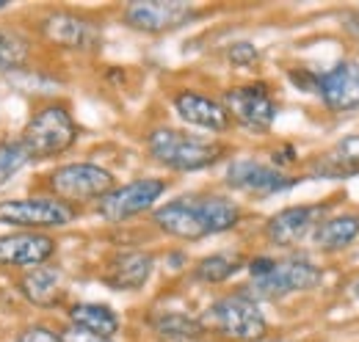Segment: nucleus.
I'll return each instance as SVG.
<instances>
[{
  "label": "nucleus",
  "instance_id": "1",
  "mask_svg": "<svg viewBox=\"0 0 359 342\" xmlns=\"http://www.w3.org/2000/svg\"><path fill=\"white\" fill-rule=\"evenodd\" d=\"M243 218V207L222 193H185L152 210V224L175 240H205L232 232Z\"/></svg>",
  "mask_w": 359,
  "mask_h": 342
},
{
  "label": "nucleus",
  "instance_id": "2",
  "mask_svg": "<svg viewBox=\"0 0 359 342\" xmlns=\"http://www.w3.org/2000/svg\"><path fill=\"white\" fill-rule=\"evenodd\" d=\"M17 138L22 149L28 152L31 163H45V160H55L67 155L78 144L81 128L72 116L69 102L50 97V100H39L31 108Z\"/></svg>",
  "mask_w": 359,
  "mask_h": 342
},
{
  "label": "nucleus",
  "instance_id": "3",
  "mask_svg": "<svg viewBox=\"0 0 359 342\" xmlns=\"http://www.w3.org/2000/svg\"><path fill=\"white\" fill-rule=\"evenodd\" d=\"M226 152H229V146L219 138H205V135L169 128V125H161V128L147 132L149 160L163 166L166 171H177V174L210 169L219 160H224Z\"/></svg>",
  "mask_w": 359,
  "mask_h": 342
},
{
  "label": "nucleus",
  "instance_id": "4",
  "mask_svg": "<svg viewBox=\"0 0 359 342\" xmlns=\"http://www.w3.org/2000/svg\"><path fill=\"white\" fill-rule=\"evenodd\" d=\"M202 329L210 334V340L222 342H257L266 340L269 320L260 306L243 287L219 296L208 309L199 315Z\"/></svg>",
  "mask_w": 359,
  "mask_h": 342
},
{
  "label": "nucleus",
  "instance_id": "5",
  "mask_svg": "<svg viewBox=\"0 0 359 342\" xmlns=\"http://www.w3.org/2000/svg\"><path fill=\"white\" fill-rule=\"evenodd\" d=\"M31 36L42 47H53L58 53H75L89 55L97 53L102 44V25L75 8H45L36 11L31 25H25Z\"/></svg>",
  "mask_w": 359,
  "mask_h": 342
},
{
  "label": "nucleus",
  "instance_id": "6",
  "mask_svg": "<svg viewBox=\"0 0 359 342\" xmlns=\"http://www.w3.org/2000/svg\"><path fill=\"white\" fill-rule=\"evenodd\" d=\"M114 185H116V177L105 166L91 160H72V163L53 166L47 174H42L36 182V191L81 210L86 205H97Z\"/></svg>",
  "mask_w": 359,
  "mask_h": 342
},
{
  "label": "nucleus",
  "instance_id": "7",
  "mask_svg": "<svg viewBox=\"0 0 359 342\" xmlns=\"http://www.w3.org/2000/svg\"><path fill=\"white\" fill-rule=\"evenodd\" d=\"M320 282H323V271L310 256L285 254L273 256L269 271L257 279H249L243 290L255 301H282L296 293H310Z\"/></svg>",
  "mask_w": 359,
  "mask_h": 342
},
{
  "label": "nucleus",
  "instance_id": "8",
  "mask_svg": "<svg viewBox=\"0 0 359 342\" xmlns=\"http://www.w3.org/2000/svg\"><path fill=\"white\" fill-rule=\"evenodd\" d=\"M81 218V210L45 196H14L0 202V224L11 226L14 232H53V229H67Z\"/></svg>",
  "mask_w": 359,
  "mask_h": 342
},
{
  "label": "nucleus",
  "instance_id": "9",
  "mask_svg": "<svg viewBox=\"0 0 359 342\" xmlns=\"http://www.w3.org/2000/svg\"><path fill=\"white\" fill-rule=\"evenodd\" d=\"M222 105H224L226 116L232 125L249 132H269L279 116V102L273 97L269 83L263 81H252V83H238L224 88L222 94Z\"/></svg>",
  "mask_w": 359,
  "mask_h": 342
},
{
  "label": "nucleus",
  "instance_id": "10",
  "mask_svg": "<svg viewBox=\"0 0 359 342\" xmlns=\"http://www.w3.org/2000/svg\"><path fill=\"white\" fill-rule=\"evenodd\" d=\"M169 191V179L161 177H138L125 185H114L97 205L94 213L100 215L105 224H125L130 218L155 210L161 196Z\"/></svg>",
  "mask_w": 359,
  "mask_h": 342
},
{
  "label": "nucleus",
  "instance_id": "11",
  "mask_svg": "<svg viewBox=\"0 0 359 342\" xmlns=\"http://www.w3.org/2000/svg\"><path fill=\"white\" fill-rule=\"evenodd\" d=\"M299 182H302L299 177L276 169L266 160H257V158H235V160L226 163L224 169V185L229 191H238V193H246V196H257V199L287 193Z\"/></svg>",
  "mask_w": 359,
  "mask_h": 342
},
{
  "label": "nucleus",
  "instance_id": "12",
  "mask_svg": "<svg viewBox=\"0 0 359 342\" xmlns=\"http://www.w3.org/2000/svg\"><path fill=\"white\" fill-rule=\"evenodd\" d=\"M199 17V8L185 0H133L122 8V22L147 36L177 31Z\"/></svg>",
  "mask_w": 359,
  "mask_h": 342
},
{
  "label": "nucleus",
  "instance_id": "13",
  "mask_svg": "<svg viewBox=\"0 0 359 342\" xmlns=\"http://www.w3.org/2000/svg\"><path fill=\"white\" fill-rule=\"evenodd\" d=\"M332 205L329 202H310V205H290L282 207L266 221V238L276 249H296L307 238H313L318 224L329 218Z\"/></svg>",
  "mask_w": 359,
  "mask_h": 342
},
{
  "label": "nucleus",
  "instance_id": "14",
  "mask_svg": "<svg viewBox=\"0 0 359 342\" xmlns=\"http://www.w3.org/2000/svg\"><path fill=\"white\" fill-rule=\"evenodd\" d=\"M155 273V256L144 249H116L105 256L100 282L114 293H138Z\"/></svg>",
  "mask_w": 359,
  "mask_h": 342
},
{
  "label": "nucleus",
  "instance_id": "15",
  "mask_svg": "<svg viewBox=\"0 0 359 342\" xmlns=\"http://www.w3.org/2000/svg\"><path fill=\"white\" fill-rule=\"evenodd\" d=\"M58 254V240L50 232H3L0 235V268L6 271H31L53 262Z\"/></svg>",
  "mask_w": 359,
  "mask_h": 342
},
{
  "label": "nucleus",
  "instance_id": "16",
  "mask_svg": "<svg viewBox=\"0 0 359 342\" xmlns=\"http://www.w3.org/2000/svg\"><path fill=\"white\" fill-rule=\"evenodd\" d=\"M315 94L332 114H351L359 111V64L357 61H337L332 69L318 72Z\"/></svg>",
  "mask_w": 359,
  "mask_h": 342
},
{
  "label": "nucleus",
  "instance_id": "17",
  "mask_svg": "<svg viewBox=\"0 0 359 342\" xmlns=\"http://www.w3.org/2000/svg\"><path fill=\"white\" fill-rule=\"evenodd\" d=\"M172 108H175V114L185 125L205 130V132L222 135V132L232 128L222 100H216V97H210L205 91H196V88H180V91H175Z\"/></svg>",
  "mask_w": 359,
  "mask_h": 342
},
{
  "label": "nucleus",
  "instance_id": "18",
  "mask_svg": "<svg viewBox=\"0 0 359 342\" xmlns=\"http://www.w3.org/2000/svg\"><path fill=\"white\" fill-rule=\"evenodd\" d=\"M14 290L28 301L31 306L53 309L64 301V268L61 265H39L14 276Z\"/></svg>",
  "mask_w": 359,
  "mask_h": 342
},
{
  "label": "nucleus",
  "instance_id": "19",
  "mask_svg": "<svg viewBox=\"0 0 359 342\" xmlns=\"http://www.w3.org/2000/svg\"><path fill=\"white\" fill-rule=\"evenodd\" d=\"M36 50L39 44L25 25L0 22V75L31 69L36 61Z\"/></svg>",
  "mask_w": 359,
  "mask_h": 342
},
{
  "label": "nucleus",
  "instance_id": "20",
  "mask_svg": "<svg viewBox=\"0 0 359 342\" xmlns=\"http://www.w3.org/2000/svg\"><path fill=\"white\" fill-rule=\"evenodd\" d=\"M67 323L78 331H86L94 337H105V340H116V334L122 331V317L114 306L108 303H97V301H78L67 306Z\"/></svg>",
  "mask_w": 359,
  "mask_h": 342
},
{
  "label": "nucleus",
  "instance_id": "21",
  "mask_svg": "<svg viewBox=\"0 0 359 342\" xmlns=\"http://www.w3.org/2000/svg\"><path fill=\"white\" fill-rule=\"evenodd\" d=\"M357 238H359V213H337L323 218L310 240H313V246L318 252L337 254V252H346L348 246H354Z\"/></svg>",
  "mask_w": 359,
  "mask_h": 342
},
{
  "label": "nucleus",
  "instance_id": "22",
  "mask_svg": "<svg viewBox=\"0 0 359 342\" xmlns=\"http://www.w3.org/2000/svg\"><path fill=\"white\" fill-rule=\"evenodd\" d=\"M149 326L158 342H213L202 329L199 317H191L185 312H158L149 317Z\"/></svg>",
  "mask_w": 359,
  "mask_h": 342
},
{
  "label": "nucleus",
  "instance_id": "23",
  "mask_svg": "<svg viewBox=\"0 0 359 342\" xmlns=\"http://www.w3.org/2000/svg\"><path fill=\"white\" fill-rule=\"evenodd\" d=\"M310 174H315V177L359 174V132L357 135H346L343 141H337L332 146V152L315 158V163L310 166Z\"/></svg>",
  "mask_w": 359,
  "mask_h": 342
},
{
  "label": "nucleus",
  "instance_id": "24",
  "mask_svg": "<svg viewBox=\"0 0 359 342\" xmlns=\"http://www.w3.org/2000/svg\"><path fill=\"white\" fill-rule=\"evenodd\" d=\"M246 268V256L241 252H216L194 262L191 276L202 285H224Z\"/></svg>",
  "mask_w": 359,
  "mask_h": 342
},
{
  "label": "nucleus",
  "instance_id": "25",
  "mask_svg": "<svg viewBox=\"0 0 359 342\" xmlns=\"http://www.w3.org/2000/svg\"><path fill=\"white\" fill-rule=\"evenodd\" d=\"M31 166L28 152L22 149L20 138H0V188H6L17 174Z\"/></svg>",
  "mask_w": 359,
  "mask_h": 342
},
{
  "label": "nucleus",
  "instance_id": "26",
  "mask_svg": "<svg viewBox=\"0 0 359 342\" xmlns=\"http://www.w3.org/2000/svg\"><path fill=\"white\" fill-rule=\"evenodd\" d=\"M226 61L238 69H252L260 64V50L252 42H232L226 47Z\"/></svg>",
  "mask_w": 359,
  "mask_h": 342
},
{
  "label": "nucleus",
  "instance_id": "27",
  "mask_svg": "<svg viewBox=\"0 0 359 342\" xmlns=\"http://www.w3.org/2000/svg\"><path fill=\"white\" fill-rule=\"evenodd\" d=\"M14 342H64L61 331L47 326V323H28L17 331Z\"/></svg>",
  "mask_w": 359,
  "mask_h": 342
},
{
  "label": "nucleus",
  "instance_id": "28",
  "mask_svg": "<svg viewBox=\"0 0 359 342\" xmlns=\"http://www.w3.org/2000/svg\"><path fill=\"white\" fill-rule=\"evenodd\" d=\"M271 166H276V169H287L290 163H296V149L290 146V144H285V146H279V149H273L271 152Z\"/></svg>",
  "mask_w": 359,
  "mask_h": 342
},
{
  "label": "nucleus",
  "instance_id": "29",
  "mask_svg": "<svg viewBox=\"0 0 359 342\" xmlns=\"http://www.w3.org/2000/svg\"><path fill=\"white\" fill-rule=\"evenodd\" d=\"M61 337H64V342H116V340H105V337H94V334H86V331H78L72 326H67L61 331Z\"/></svg>",
  "mask_w": 359,
  "mask_h": 342
},
{
  "label": "nucleus",
  "instance_id": "30",
  "mask_svg": "<svg viewBox=\"0 0 359 342\" xmlns=\"http://www.w3.org/2000/svg\"><path fill=\"white\" fill-rule=\"evenodd\" d=\"M346 31L359 39V11H351V14L346 17Z\"/></svg>",
  "mask_w": 359,
  "mask_h": 342
},
{
  "label": "nucleus",
  "instance_id": "31",
  "mask_svg": "<svg viewBox=\"0 0 359 342\" xmlns=\"http://www.w3.org/2000/svg\"><path fill=\"white\" fill-rule=\"evenodd\" d=\"M351 296H354V299L359 301V276L354 279V282H351Z\"/></svg>",
  "mask_w": 359,
  "mask_h": 342
},
{
  "label": "nucleus",
  "instance_id": "32",
  "mask_svg": "<svg viewBox=\"0 0 359 342\" xmlns=\"http://www.w3.org/2000/svg\"><path fill=\"white\" fill-rule=\"evenodd\" d=\"M257 342H290V340H257Z\"/></svg>",
  "mask_w": 359,
  "mask_h": 342
},
{
  "label": "nucleus",
  "instance_id": "33",
  "mask_svg": "<svg viewBox=\"0 0 359 342\" xmlns=\"http://www.w3.org/2000/svg\"><path fill=\"white\" fill-rule=\"evenodd\" d=\"M8 342H14V340H8Z\"/></svg>",
  "mask_w": 359,
  "mask_h": 342
}]
</instances>
